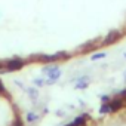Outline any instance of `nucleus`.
Instances as JSON below:
<instances>
[{
    "label": "nucleus",
    "instance_id": "1",
    "mask_svg": "<svg viewBox=\"0 0 126 126\" xmlns=\"http://www.w3.org/2000/svg\"><path fill=\"white\" fill-rule=\"evenodd\" d=\"M43 62H47V61H56V59H61V58H67V53L65 52H59V53H55V55H37L34 56Z\"/></svg>",
    "mask_w": 126,
    "mask_h": 126
},
{
    "label": "nucleus",
    "instance_id": "2",
    "mask_svg": "<svg viewBox=\"0 0 126 126\" xmlns=\"http://www.w3.org/2000/svg\"><path fill=\"white\" fill-rule=\"evenodd\" d=\"M123 36V33L122 31H119V30H114V31H111V33H108L107 34V37L104 39V45H111V43H114V42H117L120 37Z\"/></svg>",
    "mask_w": 126,
    "mask_h": 126
},
{
    "label": "nucleus",
    "instance_id": "3",
    "mask_svg": "<svg viewBox=\"0 0 126 126\" xmlns=\"http://www.w3.org/2000/svg\"><path fill=\"white\" fill-rule=\"evenodd\" d=\"M24 65V61L22 59H14V61H9L6 64V70L12 71V70H19L21 67Z\"/></svg>",
    "mask_w": 126,
    "mask_h": 126
},
{
    "label": "nucleus",
    "instance_id": "4",
    "mask_svg": "<svg viewBox=\"0 0 126 126\" xmlns=\"http://www.w3.org/2000/svg\"><path fill=\"white\" fill-rule=\"evenodd\" d=\"M98 47V42H89V43H86V45H83L82 46V49H83V52H88V50H91V49H96Z\"/></svg>",
    "mask_w": 126,
    "mask_h": 126
},
{
    "label": "nucleus",
    "instance_id": "5",
    "mask_svg": "<svg viewBox=\"0 0 126 126\" xmlns=\"http://www.w3.org/2000/svg\"><path fill=\"white\" fill-rule=\"evenodd\" d=\"M102 56H105V53H96V55H94L92 58H94V59H99V58H102Z\"/></svg>",
    "mask_w": 126,
    "mask_h": 126
},
{
    "label": "nucleus",
    "instance_id": "6",
    "mask_svg": "<svg viewBox=\"0 0 126 126\" xmlns=\"http://www.w3.org/2000/svg\"><path fill=\"white\" fill-rule=\"evenodd\" d=\"M0 92H5V88H3V83L0 82Z\"/></svg>",
    "mask_w": 126,
    "mask_h": 126
},
{
    "label": "nucleus",
    "instance_id": "7",
    "mask_svg": "<svg viewBox=\"0 0 126 126\" xmlns=\"http://www.w3.org/2000/svg\"><path fill=\"white\" fill-rule=\"evenodd\" d=\"M3 68V64H2V62H0V70H2Z\"/></svg>",
    "mask_w": 126,
    "mask_h": 126
}]
</instances>
